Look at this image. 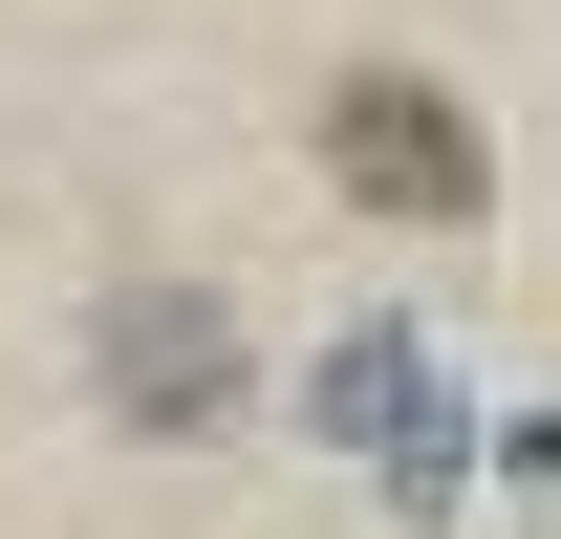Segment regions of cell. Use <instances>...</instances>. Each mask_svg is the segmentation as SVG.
<instances>
[{
  "instance_id": "obj_1",
  "label": "cell",
  "mask_w": 561,
  "mask_h": 539,
  "mask_svg": "<svg viewBox=\"0 0 561 539\" xmlns=\"http://www.w3.org/2000/svg\"><path fill=\"white\" fill-rule=\"evenodd\" d=\"M324 173H346L367 216H476V195H496L476 108H454L432 66H346V87H324Z\"/></svg>"
},
{
  "instance_id": "obj_2",
  "label": "cell",
  "mask_w": 561,
  "mask_h": 539,
  "mask_svg": "<svg viewBox=\"0 0 561 539\" xmlns=\"http://www.w3.org/2000/svg\"><path fill=\"white\" fill-rule=\"evenodd\" d=\"M87 389L130 410V432H216V410H238V324H216V280H108V302H87Z\"/></svg>"
},
{
  "instance_id": "obj_3",
  "label": "cell",
  "mask_w": 561,
  "mask_h": 539,
  "mask_svg": "<svg viewBox=\"0 0 561 539\" xmlns=\"http://www.w3.org/2000/svg\"><path fill=\"white\" fill-rule=\"evenodd\" d=\"M324 432H346L389 496H432V474H454V389H432V345H411V324H346V345H324Z\"/></svg>"
}]
</instances>
